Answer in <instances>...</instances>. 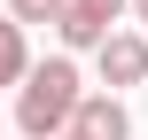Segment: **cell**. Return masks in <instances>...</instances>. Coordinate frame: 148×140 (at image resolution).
Wrapping results in <instances>:
<instances>
[{
	"instance_id": "ba28073f",
	"label": "cell",
	"mask_w": 148,
	"mask_h": 140,
	"mask_svg": "<svg viewBox=\"0 0 148 140\" xmlns=\"http://www.w3.org/2000/svg\"><path fill=\"white\" fill-rule=\"evenodd\" d=\"M62 140H78V132H62Z\"/></svg>"
},
{
	"instance_id": "3957f363",
	"label": "cell",
	"mask_w": 148,
	"mask_h": 140,
	"mask_svg": "<svg viewBox=\"0 0 148 140\" xmlns=\"http://www.w3.org/2000/svg\"><path fill=\"white\" fill-rule=\"evenodd\" d=\"M94 70H101L109 94H117V86H140V78H148V39H140V31H117V39L94 55Z\"/></svg>"
},
{
	"instance_id": "52a82bcc",
	"label": "cell",
	"mask_w": 148,
	"mask_h": 140,
	"mask_svg": "<svg viewBox=\"0 0 148 140\" xmlns=\"http://www.w3.org/2000/svg\"><path fill=\"white\" fill-rule=\"evenodd\" d=\"M133 16H140V23H148V0H133Z\"/></svg>"
},
{
	"instance_id": "6da1fadb",
	"label": "cell",
	"mask_w": 148,
	"mask_h": 140,
	"mask_svg": "<svg viewBox=\"0 0 148 140\" xmlns=\"http://www.w3.org/2000/svg\"><path fill=\"white\" fill-rule=\"evenodd\" d=\"M78 109H86V78H78L70 55H47V62L16 86V132L23 140H62L78 125Z\"/></svg>"
},
{
	"instance_id": "277c9868",
	"label": "cell",
	"mask_w": 148,
	"mask_h": 140,
	"mask_svg": "<svg viewBox=\"0 0 148 140\" xmlns=\"http://www.w3.org/2000/svg\"><path fill=\"white\" fill-rule=\"evenodd\" d=\"M78 140H133V117H125V101L117 94H86V109H78Z\"/></svg>"
},
{
	"instance_id": "5b68a950",
	"label": "cell",
	"mask_w": 148,
	"mask_h": 140,
	"mask_svg": "<svg viewBox=\"0 0 148 140\" xmlns=\"http://www.w3.org/2000/svg\"><path fill=\"white\" fill-rule=\"evenodd\" d=\"M39 62H31V47H23V23L16 16H0V86H23Z\"/></svg>"
},
{
	"instance_id": "8992f818",
	"label": "cell",
	"mask_w": 148,
	"mask_h": 140,
	"mask_svg": "<svg viewBox=\"0 0 148 140\" xmlns=\"http://www.w3.org/2000/svg\"><path fill=\"white\" fill-rule=\"evenodd\" d=\"M62 8H70V0H8L16 23H62Z\"/></svg>"
},
{
	"instance_id": "7a4b0ae2",
	"label": "cell",
	"mask_w": 148,
	"mask_h": 140,
	"mask_svg": "<svg viewBox=\"0 0 148 140\" xmlns=\"http://www.w3.org/2000/svg\"><path fill=\"white\" fill-rule=\"evenodd\" d=\"M125 8H133V0H70V8H62V23H55L62 55H78V47H94V55H101V47L125 31V23H117Z\"/></svg>"
}]
</instances>
